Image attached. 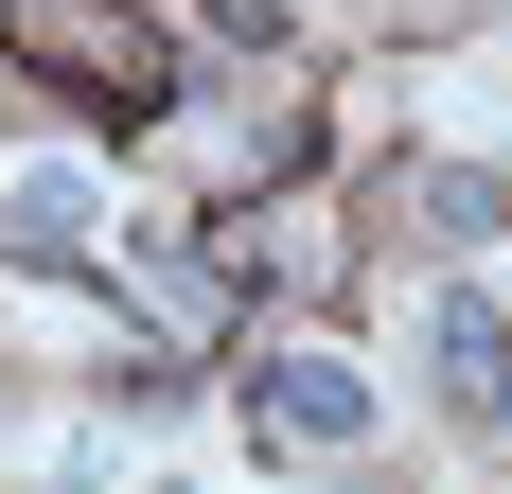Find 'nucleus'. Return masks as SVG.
I'll use <instances>...</instances> for the list:
<instances>
[{
  "mask_svg": "<svg viewBox=\"0 0 512 494\" xmlns=\"http://www.w3.org/2000/svg\"><path fill=\"white\" fill-rule=\"evenodd\" d=\"M407 230L495 247V230H512V177H495V159H424V177H407Z\"/></svg>",
  "mask_w": 512,
  "mask_h": 494,
  "instance_id": "4",
  "label": "nucleus"
},
{
  "mask_svg": "<svg viewBox=\"0 0 512 494\" xmlns=\"http://www.w3.org/2000/svg\"><path fill=\"white\" fill-rule=\"evenodd\" d=\"M248 424H265L283 459H354V442H371V389L336 371V353L283 336V353H248Z\"/></svg>",
  "mask_w": 512,
  "mask_h": 494,
  "instance_id": "2",
  "label": "nucleus"
},
{
  "mask_svg": "<svg viewBox=\"0 0 512 494\" xmlns=\"http://www.w3.org/2000/svg\"><path fill=\"white\" fill-rule=\"evenodd\" d=\"M0 53L53 71V89H89V106H159V89H177L159 18H124V0H0Z\"/></svg>",
  "mask_w": 512,
  "mask_h": 494,
  "instance_id": "1",
  "label": "nucleus"
},
{
  "mask_svg": "<svg viewBox=\"0 0 512 494\" xmlns=\"http://www.w3.org/2000/svg\"><path fill=\"white\" fill-rule=\"evenodd\" d=\"M0 230H18V247H71V230H89V177H71V159L0 177Z\"/></svg>",
  "mask_w": 512,
  "mask_h": 494,
  "instance_id": "5",
  "label": "nucleus"
},
{
  "mask_svg": "<svg viewBox=\"0 0 512 494\" xmlns=\"http://www.w3.org/2000/svg\"><path fill=\"white\" fill-rule=\"evenodd\" d=\"M159 494H177V477H159Z\"/></svg>",
  "mask_w": 512,
  "mask_h": 494,
  "instance_id": "7",
  "label": "nucleus"
},
{
  "mask_svg": "<svg viewBox=\"0 0 512 494\" xmlns=\"http://www.w3.org/2000/svg\"><path fill=\"white\" fill-rule=\"evenodd\" d=\"M0 353H106L89 300H0Z\"/></svg>",
  "mask_w": 512,
  "mask_h": 494,
  "instance_id": "6",
  "label": "nucleus"
},
{
  "mask_svg": "<svg viewBox=\"0 0 512 494\" xmlns=\"http://www.w3.org/2000/svg\"><path fill=\"white\" fill-rule=\"evenodd\" d=\"M424 389H442V424H512V318L477 283L424 300Z\"/></svg>",
  "mask_w": 512,
  "mask_h": 494,
  "instance_id": "3",
  "label": "nucleus"
}]
</instances>
